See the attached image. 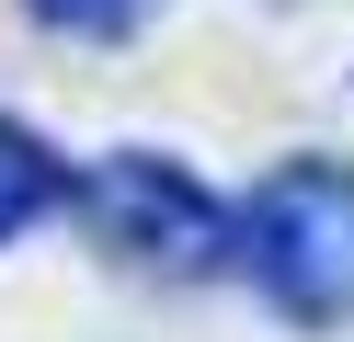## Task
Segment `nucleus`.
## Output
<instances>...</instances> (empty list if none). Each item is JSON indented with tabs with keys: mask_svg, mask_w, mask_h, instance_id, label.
Here are the masks:
<instances>
[{
	"mask_svg": "<svg viewBox=\"0 0 354 342\" xmlns=\"http://www.w3.org/2000/svg\"><path fill=\"white\" fill-rule=\"evenodd\" d=\"M57 194H69V160H57L35 126H12V114H0V240H24Z\"/></svg>",
	"mask_w": 354,
	"mask_h": 342,
	"instance_id": "7ed1b4c3",
	"label": "nucleus"
},
{
	"mask_svg": "<svg viewBox=\"0 0 354 342\" xmlns=\"http://www.w3.org/2000/svg\"><path fill=\"white\" fill-rule=\"evenodd\" d=\"M46 35H80V46H115V35H138L160 0H24Z\"/></svg>",
	"mask_w": 354,
	"mask_h": 342,
	"instance_id": "20e7f679",
	"label": "nucleus"
},
{
	"mask_svg": "<svg viewBox=\"0 0 354 342\" xmlns=\"http://www.w3.org/2000/svg\"><path fill=\"white\" fill-rule=\"evenodd\" d=\"M240 274L286 331H343L354 319V171L320 149L274 160L240 205Z\"/></svg>",
	"mask_w": 354,
	"mask_h": 342,
	"instance_id": "f257e3e1",
	"label": "nucleus"
},
{
	"mask_svg": "<svg viewBox=\"0 0 354 342\" xmlns=\"http://www.w3.org/2000/svg\"><path fill=\"white\" fill-rule=\"evenodd\" d=\"M80 217H92L103 251H126V263H149V274H217V263H240V217L183 171V160H160V149L92 160V171H80Z\"/></svg>",
	"mask_w": 354,
	"mask_h": 342,
	"instance_id": "f03ea898",
	"label": "nucleus"
}]
</instances>
